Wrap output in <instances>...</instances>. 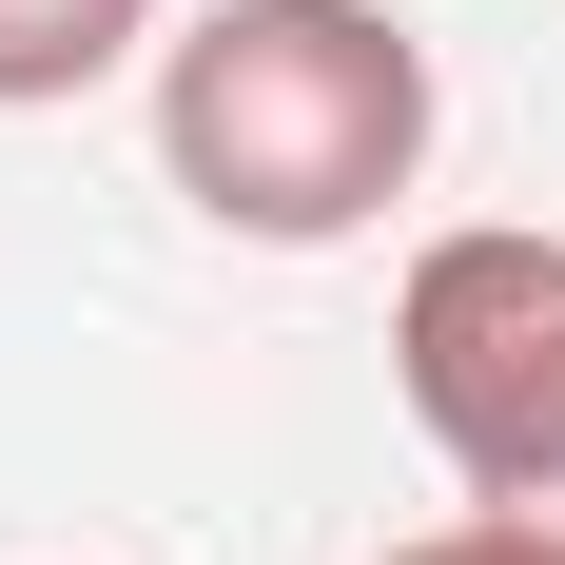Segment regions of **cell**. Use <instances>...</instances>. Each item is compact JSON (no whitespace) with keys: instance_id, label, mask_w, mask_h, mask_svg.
Instances as JSON below:
<instances>
[{"instance_id":"obj_2","label":"cell","mask_w":565,"mask_h":565,"mask_svg":"<svg viewBox=\"0 0 565 565\" xmlns=\"http://www.w3.org/2000/svg\"><path fill=\"white\" fill-rule=\"evenodd\" d=\"M391 391L468 508L565 546V234H526V215L429 234L391 292Z\"/></svg>"},{"instance_id":"obj_4","label":"cell","mask_w":565,"mask_h":565,"mask_svg":"<svg viewBox=\"0 0 565 565\" xmlns=\"http://www.w3.org/2000/svg\"><path fill=\"white\" fill-rule=\"evenodd\" d=\"M391 565H565L546 526H508V508H468V526H429V546H391Z\"/></svg>"},{"instance_id":"obj_3","label":"cell","mask_w":565,"mask_h":565,"mask_svg":"<svg viewBox=\"0 0 565 565\" xmlns=\"http://www.w3.org/2000/svg\"><path fill=\"white\" fill-rule=\"evenodd\" d=\"M157 40V0H0V117H58V98H98L117 58Z\"/></svg>"},{"instance_id":"obj_1","label":"cell","mask_w":565,"mask_h":565,"mask_svg":"<svg viewBox=\"0 0 565 565\" xmlns=\"http://www.w3.org/2000/svg\"><path fill=\"white\" fill-rule=\"evenodd\" d=\"M157 175L234 254H351L429 175V40L391 0H215L157 40Z\"/></svg>"}]
</instances>
